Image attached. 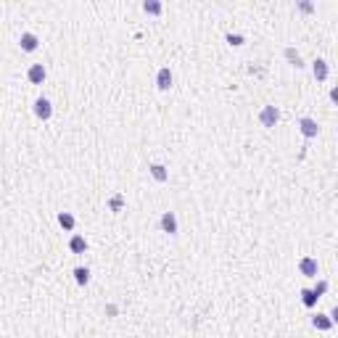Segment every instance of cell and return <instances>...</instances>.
<instances>
[{"label": "cell", "mask_w": 338, "mask_h": 338, "mask_svg": "<svg viewBox=\"0 0 338 338\" xmlns=\"http://www.w3.org/2000/svg\"><path fill=\"white\" fill-rule=\"evenodd\" d=\"M280 119V111L275 109V106H264L262 111H259V122H262V127H275Z\"/></svg>", "instance_id": "6da1fadb"}, {"label": "cell", "mask_w": 338, "mask_h": 338, "mask_svg": "<svg viewBox=\"0 0 338 338\" xmlns=\"http://www.w3.org/2000/svg\"><path fill=\"white\" fill-rule=\"evenodd\" d=\"M299 127H301V135L309 138V140L317 138V132H320V127H317V122H314L312 116H301L299 119Z\"/></svg>", "instance_id": "7a4b0ae2"}, {"label": "cell", "mask_w": 338, "mask_h": 338, "mask_svg": "<svg viewBox=\"0 0 338 338\" xmlns=\"http://www.w3.org/2000/svg\"><path fill=\"white\" fill-rule=\"evenodd\" d=\"M161 230L169 232V235H177V217H174V211H164L161 214Z\"/></svg>", "instance_id": "3957f363"}, {"label": "cell", "mask_w": 338, "mask_h": 338, "mask_svg": "<svg viewBox=\"0 0 338 338\" xmlns=\"http://www.w3.org/2000/svg\"><path fill=\"white\" fill-rule=\"evenodd\" d=\"M34 114H37V119H51V114H53L51 101L48 98H37L34 101Z\"/></svg>", "instance_id": "277c9868"}, {"label": "cell", "mask_w": 338, "mask_h": 338, "mask_svg": "<svg viewBox=\"0 0 338 338\" xmlns=\"http://www.w3.org/2000/svg\"><path fill=\"white\" fill-rule=\"evenodd\" d=\"M299 272L304 275V278H317V262L312 256H304L299 262Z\"/></svg>", "instance_id": "5b68a950"}, {"label": "cell", "mask_w": 338, "mask_h": 338, "mask_svg": "<svg viewBox=\"0 0 338 338\" xmlns=\"http://www.w3.org/2000/svg\"><path fill=\"white\" fill-rule=\"evenodd\" d=\"M19 45H21V51H27V53L37 51V34L24 32V34H21V40H19Z\"/></svg>", "instance_id": "8992f818"}, {"label": "cell", "mask_w": 338, "mask_h": 338, "mask_svg": "<svg viewBox=\"0 0 338 338\" xmlns=\"http://www.w3.org/2000/svg\"><path fill=\"white\" fill-rule=\"evenodd\" d=\"M312 74H314V80H328V74H330V69H328V61H322V58H317L312 63Z\"/></svg>", "instance_id": "52a82bcc"}, {"label": "cell", "mask_w": 338, "mask_h": 338, "mask_svg": "<svg viewBox=\"0 0 338 338\" xmlns=\"http://www.w3.org/2000/svg\"><path fill=\"white\" fill-rule=\"evenodd\" d=\"M156 87L159 90H169L172 87V72L164 66V69H159V74H156Z\"/></svg>", "instance_id": "ba28073f"}, {"label": "cell", "mask_w": 338, "mask_h": 338, "mask_svg": "<svg viewBox=\"0 0 338 338\" xmlns=\"http://www.w3.org/2000/svg\"><path fill=\"white\" fill-rule=\"evenodd\" d=\"M148 172H151V177L156 180V182H167L169 180V169L164 164H151V167H148Z\"/></svg>", "instance_id": "9c48e42d"}, {"label": "cell", "mask_w": 338, "mask_h": 338, "mask_svg": "<svg viewBox=\"0 0 338 338\" xmlns=\"http://www.w3.org/2000/svg\"><path fill=\"white\" fill-rule=\"evenodd\" d=\"M29 82L32 84H42V80H45V66L42 63H34V66H29Z\"/></svg>", "instance_id": "30bf717a"}, {"label": "cell", "mask_w": 338, "mask_h": 338, "mask_svg": "<svg viewBox=\"0 0 338 338\" xmlns=\"http://www.w3.org/2000/svg\"><path fill=\"white\" fill-rule=\"evenodd\" d=\"M312 325L317 330H330V328H333V320H330L328 314H314L312 317Z\"/></svg>", "instance_id": "8fae6325"}, {"label": "cell", "mask_w": 338, "mask_h": 338, "mask_svg": "<svg viewBox=\"0 0 338 338\" xmlns=\"http://www.w3.org/2000/svg\"><path fill=\"white\" fill-rule=\"evenodd\" d=\"M317 299H320V296H317L312 288H304V291H301V301H304V307L312 309V307L317 304Z\"/></svg>", "instance_id": "7c38bea8"}, {"label": "cell", "mask_w": 338, "mask_h": 338, "mask_svg": "<svg viewBox=\"0 0 338 338\" xmlns=\"http://www.w3.org/2000/svg\"><path fill=\"white\" fill-rule=\"evenodd\" d=\"M69 249H72L74 254H82L84 249H87V241H84L82 235H74L72 241H69Z\"/></svg>", "instance_id": "4fadbf2b"}, {"label": "cell", "mask_w": 338, "mask_h": 338, "mask_svg": "<svg viewBox=\"0 0 338 338\" xmlns=\"http://www.w3.org/2000/svg\"><path fill=\"white\" fill-rule=\"evenodd\" d=\"M74 280L80 285H87L90 283V270H87V267H77V270H74Z\"/></svg>", "instance_id": "5bb4252c"}, {"label": "cell", "mask_w": 338, "mask_h": 338, "mask_svg": "<svg viewBox=\"0 0 338 338\" xmlns=\"http://www.w3.org/2000/svg\"><path fill=\"white\" fill-rule=\"evenodd\" d=\"M285 58H288V63H291V66H296V69H301L304 66V61H301V56L293 51V48H285Z\"/></svg>", "instance_id": "9a60e30c"}, {"label": "cell", "mask_w": 338, "mask_h": 338, "mask_svg": "<svg viewBox=\"0 0 338 338\" xmlns=\"http://www.w3.org/2000/svg\"><path fill=\"white\" fill-rule=\"evenodd\" d=\"M58 225H61L63 230H74V217L69 214V211H61V214H58Z\"/></svg>", "instance_id": "2e32d148"}, {"label": "cell", "mask_w": 338, "mask_h": 338, "mask_svg": "<svg viewBox=\"0 0 338 338\" xmlns=\"http://www.w3.org/2000/svg\"><path fill=\"white\" fill-rule=\"evenodd\" d=\"M122 206H124V196L116 193V196H111V198H109V209H111V211H119Z\"/></svg>", "instance_id": "e0dca14e"}, {"label": "cell", "mask_w": 338, "mask_h": 338, "mask_svg": "<svg viewBox=\"0 0 338 338\" xmlns=\"http://www.w3.org/2000/svg\"><path fill=\"white\" fill-rule=\"evenodd\" d=\"M143 11H145V13H153V16H159V13H161V3L148 0V3H143Z\"/></svg>", "instance_id": "ac0fdd59"}, {"label": "cell", "mask_w": 338, "mask_h": 338, "mask_svg": "<svg viewBox=\"0 0 338 338\" xmlns=\"http://www.w3.org/2000/svg\"><path fill=\"white\" fill-rule=\"evenodd\" d=\"M227 42H230V45H243V37H241V34H227Z\"/></svg>", "instance_id": "d6986e66"}, {"label": "cell", "mask_w": 338, "mask_h": 338, "mask_svg": "<svg viewBox=\"0 0 338 338\" xmlns=\"http://www.w3.org/2000/svg\"><path fill=\"white\" fill-rule=\"evenodd\" d=\"M312 291H314L317 296H322V293H325V291H328V283H325V280H320V283H317V285L312 288Z\"/></svg>", "instance_id": "ffe728a7"}, {"label": "cell", "mask_w": 338, "mask_h": 338, "mask_svg": "<svg viewBox=\"0 0 338 338\" xmlns=\"http://www.w3.org/2000/svg\"><path fill=\"white\" fill-rule=\"evenodd\" d=\"M330 320H333V325H338V304L330 309Z\"/></svg>", "instance_id": "44dd1931"}, {"label": "cell", "mask_w": 338, "mask_h": 338, "mask_svg": "<svg viewBox=\"0 0 338 338\" xmlns=\"http://www.w3.org/2000/svg\"><path fill=\"white\" fill-rule=\"evenodd\" d=\"M299 8L309 13V11H314V5H312V3H299Z\"/></svg>", "instance_id": "7402d4cb"}, {"label": "cell", "mask_w": 338, "mask_h": 338, "mask_svg": "<svg viewBox=\"0 0 338 338\" xmlns=\"http://www.w3.org/2000/svg\"><path fill=\"white\" fill-rule=\"evenodd\" d=\"M330 101H333V103L338 106V87H333V90H330Z\"/></svg>", "instance_id": "603a6c76"}, {"label": "cell", "mask_w": 338, "mask_h": 338, "mask_svg": "<svg viewBox=\"0 0 338 338\" xmlns=\"http://www.w3.org/2000/svg\"><path fill=\"white\" fill-rule=\"evenodd\" d=\"M106 314H111V317H114V314H116V307H114V304H109V307H106Z\"/></svg>", "instance_id": "cb8c5ba5"}]
</instances>
